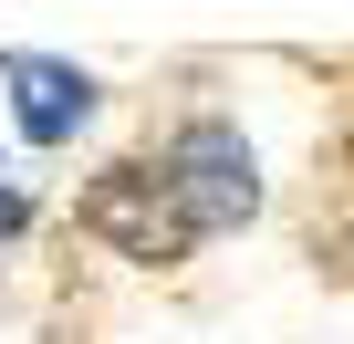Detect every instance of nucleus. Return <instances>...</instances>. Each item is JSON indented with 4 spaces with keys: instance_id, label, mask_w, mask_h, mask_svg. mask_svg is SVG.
I'll return each instance as SVG.
<instances>
[{
    "instance_id": "obj_1",
    "label": "nucleus",
    "mask_w": 354,
    "mask_h": 344,
    "mask_svg": "<svg viewBox=\"0 0 354 344\" xmlns=\"http://www.w3.org/2000/svg\"><path fill=\"white\" fill-rule=\"evenodd\" d=\"M84 230L115 240L125 261H177L198 240V219H188V199H177L167 167H104V178L84 188Z\"/></svg>"
},
{
    "instance_id": "obj_2",
    "label": "nucleus",
    "mask_w": 354,
    "mask_h": 344,
    "mask_svg": "<svg viewBox=\"0 0 354 344\" xmlns=\"http://www.w3.org/2000/svg\"><path fill=\"white\" fill-rule=\"evenodd\" d=\"M167 178H177V199H188L198 230H240V219L261 209V167H250V146H240L230 125H188L177 156H167Z\"/></svg>"
},
{
    "instance_id": "obj_3",
    "label": "nucleus",
    "mask_w": 354,
    "mask_h": 344,
    "mask_svg": "<svg viewBox=\"0 0 354 344\" xmlns=\"http://www.w3.org/2000/svg\"><path fill=\"white\" fill-rule=\"evenodd\" d=\"M11 84H21V136H32V146H63V136L94 115V84H84L73 63H11Z\"/></svg>"
},
{
    "instance_id": "obj_4",
    "label": "nucleus",
    "mask_w": 354,
    "mask_h": 344,
    "mask_svg": "<svg viewBox=\"0 0 354 344\" xmlns=\"http://www.w3.org/2000/svg\"><path fill=\"white\" fill-rule=\"evenodd\" d=\"M21 219H32V199H21V188H0V240H11Z\"/></svg>"
}]
</instances>
